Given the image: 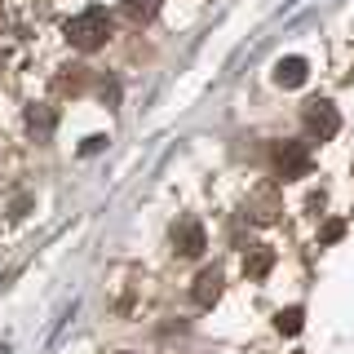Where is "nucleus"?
<instances>
[{"instance_id": "nucleus-1", "label": "nucleus", "mask_w": 354, "mask_h": 354, "mask_svg": "<svg viewBox=\"0 0 354 354\" xmlns=\"http://www.w3.org/2000/svg\"><path fill=\"white\" fill-rule=\"evenodd\" d=\"M111 36V14L106 9H84V14H75L71 22H66V40L75 44V49H84V53H93V49H102Z\"/></svg>"}, {"instance_id": "nucleus-2", "label": "nucleus", "mask_w": 354, "mask_h": 354, "mask_svg": "<svg viewBox=\"0 0 354 354\" xmlns=\"http://www.w3.org/2000/svg\"><path fill=\"white\" fill-rule=\"evenodd\" d=\"M274 169H279L283 182L306 177L310 173V147L306 142H279V147H274Z\"/></svg>"}, {"instance_id": "nucleus-3", "label": "nucleus", "mask_w": 354, "mask_h": 354, "mask_svg": "<svg viewBox=\"0 0 354 354\" xmlns=\"http://www.w3.org/2000/svg\"><path fill=\"white\" fill-rule=\"evenodd\" d=\"M173 248L182 252V257H199V252L208 248V235H204V226H199V217H177L173 221Z\"/></svg>"}, {"instance_id": "nucleus-4", "label": "nucleus", "mask_w": 354, "mask_h": 354, "mask_svg": "<svg viewBox=\"0 0 354 354\" xmlns=\"http://www.w3.org/2000/svg\"><path fill=\"white\" fill-rule=\"evenodd\" d=\"M306 133H310V138H319V142L337 138V133H341L337 106H332V102H310V106H306Z\"/></svg>"}, {"instance_id": "nucleus-5", "label": "nucleus", "mask_w": 354, "mask_h": 354, "mask_svg": "<svg viewBox=\"0 0 354 354\" xmlns=\"http://www.w3.org/2000/svg\"><path fill=\"white\" fill-rule=\"evenodd\" d=\"M306 58H297V53H288V58L274 62V84L279 88H297V84H306Z\"/></svg>"}, {"instance_id": "nucleus-6", "label": "nucleus", "mask_w": 354, "mask_h": 354, "mask_svg": "<svg viewBox=\"0 0 354 354\" xmlns=\"http://www.w3.org/2000/svg\"><path fill=\"white\" fill-rule=\"evenodd\" d=\"M195 306L199 310H208V306H213L217 301V297H221V270H199L195 274Z\"/></svg>"}, {"instance_id": "nucleus-7", "label": "nucleus", "mask_w": 354, "mask_h": 354, "mask_svg": "<svg viewBox=\"0 0 354 354\" xmlns=\"http://www.w3.org/2000/svg\"><path fill=\"white\" fill-rule=\"evenodd\" d=\"M248 213H252V221H274L279 217V195H274V186H261V191L248 199Z\"/></svg>"}, {"instance_id": "nucleus-8", "label": "nucleus", "mask_w": 354, "mask_h": 354, "mask_svg": "<svg viewBox=\"0 0 354 354\" xmlns=\"http://www.w3.org/2000/svg\"><path fill=\"white\" fill-rule=\"evenodd\" d=\"M270 266H274L270 248H248V252H243V274H248V279H266Z\"/></svg>"}, {"instance_id": "nucleus-9", "label": "nucleus", "mask_w": 354, "mask_h": 354, "mask_svg": "<svg viewBox=\"0 0 354 354\" xmlns=\"http://www.w3.org/2000/svg\"><path fill=\"white\" fill-rule=\"evenodd\" d=\"M301 324H306V310L301 306H288V310H279V319H274V328H279L283 337H297Z\"/></svg>"}, {"instance_id": "nucleus-10", "label": "nucleus", "mask_w": 354, "mask_h": 354, "mask_svg": "<svg viewBox=\"0 0 354 354\" xmlns=\"http://www.w3.org/2000/svg\"><path fill=\"white\" fill-rule=\"evenodd\" d=\"M124 14L133 22H151L155 14H160V0H124Z\"/></svg>"}, {"instance_id": "nucleus-11", "label": "nucleus", "mask_w": 354, "mask_h": 354, "mask_svg": "<svg viewBox=\"0 0 354 354\" xmlns=\"http://www.w3.org/2000/svg\"><path fill=\"white\" fill-rule=\"evenodd\" d=\"M27 124H31V133H40V138H44V133H53V124H58V120H53L49 106H31V111H27Z\"/></svg>"}, {"instance_id": "nucleus-12", "label": "nucleus", "mask_w": 354, "mask_h": 354, "mask_svg": "<svg viewBox=\"0 0 354 354\" xmlns=\"http://www.w3.org/2000/svg\"><path fill=\"white\" fill-rule=\"evenodd\" d=\"M341 235H346V221H328V226L319 230V239H324V243H337Z\"/></svg>"}, {"instance_id": "nucleus-13", "label": "nucleus", "mask_w": 354, "mask_h": 354, "mask_svg": "<svg viewBox=\"0 0 354 354\" xmlns=\"http://www.w3.org/2000/svg\"><path fill=\"white\" fill-rule=\"evenodd\" d=\"M102 147H106V138H88L84 142V155H93V151H102Z\"/></svg>"}, {"instance_id": "nucleus-14", "label": "nucleus", "mask_w": 354, "mask_h": 354, "mask_svg": "<svg viewBox=\"0 0 354 354\" xmlns=\"http://www.w3.org/2000/svg\"><path fill=\"white\" fill-rule=\"evenodd\" d=\"M124 354H133V350H124Z\"/></svg>"}]
</instances>
